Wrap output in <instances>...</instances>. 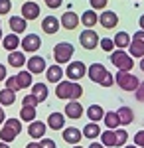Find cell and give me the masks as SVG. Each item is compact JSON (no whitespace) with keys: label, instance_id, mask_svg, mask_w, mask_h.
I'll use <instances>...</instances> for the list:
<instances>
[{"label":"cell","instance_id":"obj_43","mask_svg":"<svg viewBox=\"0 0 144 148\" xmlns=\"http://www.w3.org/2000/svg\"><path fill=\"white\" fill-rule=\"evenodd\" d=\"M40 146H42V148H57V146H56V142H53L51 138H44V140L40 142Z\"/></svg>","mask_w":144,"mask_h":148},{"label":"cell","instance_id":"obj_50","mask_svg":"<svg viewBox=\"0 0 144 148\" xmlns=\"http://www.w3.org/2000/svg\"><path fill=\"white\" fill-rule=\"evenodd\" d=\"M26 148H42V146H40L38 142H30V144H28V146H26Z\"/></svg>","mask_w":144,"mask_h":148},{"label":"cell","instance_id":"obj_21","mask_svg":"<svg viewBox=\"0 0 144 148\" xmlns=\"http://www.w3.org/2000/svg\"><path fill=\"white\" fill-rule=\"evenodd\" d=\"M105 111H103V107L101 105H91L87 109V116H89V121L91 123H99L101 119H105Z\"/></svg>","mask_w":144,"mask_h":148},{"label":"cell","instance_id":"obj_20","mask_svg":"<svg viewBox=\"0 0 144 148\" xmlns=\"http://www.w3.org/2000/svg\"><path fill=\"white\" fill-rule=\"evenodd\" d=\"M45 128H47V125L40 123V121H34V123H30V126H28V134L32 138H42L45 134Z\"/></svg>","mask_w":144,"mask_h":148},{"label":"cell","instance_id":"obj_8","mask_svg":"<svg viewBox=\"0 0 144 148\" xmlns=\"http://www.w3.org/2000/svg\"><path fill=\"white\" fill-rule=\"evenodd\" d=\"M28 71L32 73V75H40V73H44V71H47V67H45V59L44 57H40V56H34V57H30L28 59Z\"/></svg>","mask_w":144,"mask_h":148},{"label":"cell","instance_id":"obj_48","mask_svg":"<svg viewBox=\"0 0 144 148\" xmlns=\"http://www.w3.org/2000/svg\"><path fill=\"white\" fill-rule=\"evenodd\" d=\"M89 148H107V146H105V144H99V142H91Z\"/></svg>","mask_w":144,"mask_h":148},{"label":"cell","instance_id":"obj_18","mask_svg":"<svg viewBox=\"0 0 144 148\" xmlns=\"http://www.w3.org/2000/svg\"><path fill=\"white\" fill-rule=\"evenodd\" d=\"M22 46V42H20V38H18V34H8L4 36V40H2V47L4 49H8V51H16V47Z\"/></svg>","mask_w":144,"mask_h":148},{"label":"cell","instance_id":"obj_1","mask_svg":"<svg viewBox=\"0 0 144 148\" xmlns=\"http://www.w3.org/2000/svg\"><path fill=\"white\" fill-rule=\"evenodd\" d=\"M87 75L91 77V81L99 83V85H103V87H111V85H115V75H111V73L107 71V67L101 65V63L89 65Z\"/></svg>","mask_w":144,"mask_h":148},{"label":"cell","instance_id":"obj_39","mask_svg":"<svg viewBox=\"0 0 144 148\" xmlns=\"http://www.w3.org/2000/svg\"><path fill=\"white\" fill-rule=\"evenodd\" d=\"M101 47H103V49H105V51H111L112 53V49H115V42H112V40H109V38H103V40H101Z\"/></svg>","mask_w":144,"mask_h":148},{"label":"cell","instance_id":"obj_33","mask_svg":"<svg viewBox=\"0 0 144 148\" xmlns=\"http://www.w3.org/2000/svg\"><path fill=\"white\" fill-rule=\"evenodd\" d=\"M130 56H132V57H144V42L134 40V38H132V44H130Z\"/></svg>","mask_w":144,"mask_h":148},{"label":"cell","instance_id":"obj_47","mask_svg":"<svg viewBox=\"0 0 144 148\" xmlns=\"http://www.w3.org/2000/svg\"><path fill=\"white\" fill-rule=\"evenodd\" d=\"M4 79H8V77H6V67L0 63V81H4Z\"/></svg>","mask_w":144,"mask_h":148},{"label":"cell","instance_id":"obj_54","mask_svg":"<svg viewBox=\"0 0 144 148\" xmlns=\"http://www.w3.org/2000/svg\"><path fill=\"white\" fill-rule=\"evenodd\" d=\"M2 40H4V36H2V30H0V42H2Z\"/></svg>","mask_w":144,"mask_h":148},{"label":"cell","instance_id":"obj_31","mask_svg":"<svg viewBox=\"0 0 144 148\" xmlns=\"http://www.w3.org/2000/svg\"><path fill=\"white\" fill-rule=\"evenodd\" d=\"M16 101V93L10 91V89H2L0 91V105H4V107H8V105H14Z\"/></svg>","mask_w":144,"mask_h":148},{"label":"cell","instance_id":"obj_3","mask_svg":"<svg viewBox=\"0 0 144 148\" xmlns=\"http://www.w3.org/2000/svg\"><path fill=\"white\" fill-rule=\"evenodd\" d=\"M115 81H117V85L121 87L122 91H134L140 87V81L138 77L134 75L132 71H117V75H115Z\"/></svg>","mask_w":144,"mask_h":148},{"label":"cell","instance_id":"obj_25","mask_svg":"<svg viewBox=\"0 0 144 148\" xmlns=\"http://www.w3.org/2000/svg\"><path fill=\"white\" fill-rule=\"evenodd\" d=\"M8 24H10V30H14V34H22L26 30V20L22 16H12Z\"/></svg>","mask_w":144,"mask_h":148},{"label":"cell","instance_id":"obj_11","mask_svg":"<svg viewBox=\"0 0 144 148\" xmlns=\"http://www.w3.org/2000/svg\"><path fill=\"white\" fill-rule=\"evenodd\" d=\"M40 46H42V40H40L38 34H28L22 40V49L24 51H36Z\"/></svg>","mask_w":144,"mask_h":148},{"label":"cell","instance_id":"obj_12","mask_svg":"<svg viewBox=\"0 0 144 148\" xmlns=\"http://www.w3.org/2000/svg\"><path fill=\"white\" fill-rule=\"evenodd\" d=\"M79 22H81V18H79L75 12H69L67 10L63 16H61V26L65 28V30H75L79 26Z\"/></svg>","mask_w":144,"mask_h":148},{"label":"cell","instance_id":"obj_32","mask_svg":"<svg viewBox=\"0 0 144 148\" xmlns=\"http://www.w3.org/2000/svg\"><path fill=\"white\" fill-rule=\"evenodd\" d=\"M20 119L24 123H34L36 121V109L34 107H22L20 109Z\"/></svg>","mask_w":144,"mask_h":148},{"label":"cell","instance_id":"obj_49","mask_svg":"<svg viewBox=\"0 0 144 148\" xmlns=\"http://www.w3.org/2000/svg\"><path fill=\"white\" fill-rule=\"evenodd\" d=\"M4 119H6V116H4V109L0 107V125H4Z\"/></svg>","mask_w":144,"mask_h":148},{"label":"cell","instance_id":"obj_40","mask_svg":"<svg viewBox=\"0 0 144 148\" xmlns=\"http://www.w3.org/2000/svg\"><path fill=\"white\" fill-rule=\"evenodd\" d=\"M89 2H91V10H103L109 0H89Z\"/></svg>","mask_w":144,"mask_h":148},{"label":"cell","instance_id":"obj_51","mask_svg":"<svg viewBox=\"0 0 144 148\" xmlns=\"http://www.w3.org/2000/svg\"><path fill=\"white\" fill-rule=\"evenodd\" d=\"M138 24H140V30H144V14L140 16V20H138Z\"/></svg>","mask_w":144,"mask_h":148},{"label":"cell","instance_id":"obj_29","mask_svg":"<svg viewBox=\"0 0 144 148\" xmlns=\"http://www.w3.org/2000/svg\"><path fill=\"white\" fill-rule=\"evenodd\" d=\"M83 134H85V138L93 140V138H97L101 134V126L95 125V123H89V125H85V128H83Z\"/></svg>","mask_w":144,"mask_h":148},{"label":"cell","instance_id":"obj_17","mask_svg":"<svg viewBox=\"0 0 144 148\" xmlns=\"http://www.w3.org/2000/svg\"><path fill=\"white\" fill-rule=\"evenodd\" d=\"M65 125V114L61 113H51L47 116V126L49 128H53V130H61Z\"/></svg>","mask_w":144,"mask_h":148},{"label":"cell","instance_id":"obj_23","mask_svg":"<svg viewBox=\"0 0 144 148\" xmlns=\"http://www.w3.org/2000/svg\"><path fill=\"white\" fill-rule=\"evenodd\" d=\"M81 22H83L85 28H93L95 24L99 22V14H97L95 10H85L83 16H81Z\"/></svg>","mask_w":144,"mask_h":148},{"label":"cell","instance_id":"obj_7","mask_svg":"<svg viewBox=\"0 0 144 148\" xmlns=\"http://www.w3.org/2000/svg\"><path fill=\"white\" fill-rule=\"evenodd\" d=\"M65 75L69 81H79L81 77H85V63L83 61H71L65 69Z\"/></svg>","mask_w":144,"mask_h":148},{"label":"cell","instance_id":"obj_56","mask_svg":"<svg viewBox=\"0 0 144 148\" xmlns=\"http://www.w3.org/2000/svg\"><path fill=\"white\" fill-rule=\"evenodd\" d=\"M73 148H83V146H73Z\"/></svg>","mask_w":144,"mask_h":148},{"label":"cell","instance_id":"obj_38","mask_svg":"<svg viewBox=\"0 0 144 148\" xmlns=\"http://www.w3.org/2000/svg\"><path fill=\"white\" fill-rule=\"evenodd\" d=\"M38 99H36V97H34L32 93H30V95H26V97H24V101H22V107H34V109H36V107H38Z\"/></svg>","mask_w":144,"mask_h":148},{"label":"cell","instance_id":"obj_37","mask_svg":"<svg viewBox=\"0 0 144 148\" xmlns=\"http://www.w3.org/2000/svg\"><path fill=\"white\" fill-rule=\"evenodd\" d=\"M6 89H10V91H20V83H18V77L14 75V77H8L6 79Z\"/></svg>","mask_w":144,"mask_h":148},{"label":"cell","instance_id":"obj_5","mask_svg":"<svg viewBox=\"0 0 144 148\" xmlns=\"http://www.w3.org/2000/svg\"><path fill=\"white\" fill-rule=\"evenodd\" d=\"M73 51H75V47L71 46V44H67V42H61V44H57L53 47V57H56L57 65H61V63H69V59L73 56Z\"/></svg>","mask_w":144,"mask_h":148},{"label":"cell","instance_id":"obj_2","mask_svg":"<svg viewBox=\"0 0 144 148\" xmlns=\"http://www.w3.org/2000/svg\"><path fill=\"white\" fill-rule=\"evenodd\" d=\"M20 132H22V123H20L18 119H6V123L0 128V140L8 144V142H12Z\"/></svg>","mask_w":144,"mask_h":148},{"label":"cell","instance_id":"obj_42","mask_svg":"<svg viewBox=\"0 0 144 148\" xmlns=\"http://www.w3.org/2000/svg\"><path fill=\"white\" fill-rule=\"evenodd\" d=\"M12 8V2L10 0H0V14H8Z\"/></svg>","mask_w":144,"mask_h":148},{"label":"cell","instance_id":"obj_24","mask_svg":"<svg viewBox=\"0 0 144 148\" xmlns=\"http://www.w3.org/2000/svg\"><path fill=\"white\" fill-rule=\"evenodd\" d=\"M32 95L40 103L45 101V99H47V85H45V83H34L32 85Z\"/></svg>","mask_w":144,"mask_h":148},{"label":"cell","instance_id":"obj_36","mask_svg":"<svg viewBox=\"0 0 144 148\" xmlns=\"http://www.w3.org/2000/svg\"><path fill=\"white\" fill-rule=\"evenodd\" d=\"M81 95H83V87L79 85L77 81H73L71 83V101H77Z\"/></svg>","mask_w":144,"mask_h":148},{"label":"cell","instance_id":"obj_27","mask_svg":"<svg viewBox=\"0 0 144 148\" xmlns=\"http://www.w3.org/2000/svg\"><path fill=\"white\" fill-rule=\"evenodd\" d=\"M8 63H10L12 67H22L24 63H28V59L24 57L22 51H12L10 56H8Z\"/></svg>","mask_w":144,"mask_h":148},{"label":"cell","instance_id":"obj_14","mask_svg":"<svg viewBox=\"0 0 144 148\" xmlns=\"http://www.w3.org/2000/svg\"><path fill=\"white\" fill-rule=\"evenodd\" d=\"M65 116H69V119H73V121H75V119H81V114H83V107H81V105H79L77 101H69L65 105Z\"/></svg>","mask_w":144,"mask_h":148},{"label":"cell","instance_id":"obj_55","mask_svg":"<svg viewBox=\"0 0 144 148\" xmlns=\"http://www.w3.org/2000/svg\"><path fill=\"white\" fill-rule=\"evenodd\" d=\"M124 148H138V146H136V144H134V146H124Z\"/></svg>","mask_w":144,"mask_h":148},{"label":"cell","instance_id":"obj_53","mask_svg":"<svg viewBox=\"0 0 144 148\" xmlns=\"http://www.w3.org/2000/svg\"><path fill=\"white\" fill-rule=\"evenodd\" d=\"M140 69L144 71V57H142V61H140Z\"/></svg>","mask_w":144,"mask_h":148},{"label":"cell","instance_id":"obj_9","mask_svg":"<svg viewBox=\"0 0 144 148\" xmlns=\"http://www.w3.org/2000/svg\"><path fill=\"white\" fill-rule=\"evenodd\" d=\"M99 22H101V26H103V28L112 30V28H117V24H119V16H117V12L105 10V12L99 16Z\"/></svg>","mask_w":144,"mask_h":148},{"label":"cell","instance_id":"obj_16","mask_svg":"<svg viewBox=\"0 0 144 148\" xmlns=\"http://www.w3.org/2000/svg\"><path fill=\"white\" fill-rule=\"evenodd\" d=\"M71 83H73V81H61V83H57V87H56L57 99H67V101H71Z\"/></svg>","mask_w":144,"mask_h":148},{"label":"cell","instance_id":"obj_35","mask_svg":"<svg viewBox=\"0 0 144 148\" xmlns=\"http://www.w3.org/2000/svg\"><path fill=\"white\" fill-rule=\"evenodd\" d=\"M115 134H117V146H124L126 140H128V132H126L124 128H117Z\"/></svg>","mask_w":144,"mask_h":148},{"label":"cell","instance_id":"obj_52","mask_svg":"<svg viewBox=\"0 0 144 148\" xmlns=\"http://www.w3.org/2000/svg\"><path fill=\"white\" fill-rule=\"evenodd\" d=\"M0 148H10V146H8L6 142H0Z\"/></svg>","mask_w":144,"mask_h":148},{"label":"cell","instance_id":"obj_6","mask_svg":"<svg viewBox=\"0 0 144 148\" xmlns=\"http://www.w3.org/2000/svg\"><path fill=\"white\" fill-rule=\"evenodd\" d=\"M79 42L85 49H95L99 46V36H97L95 30H83L81 36H79Z\"/></svg>","mask_w":144,"mask_h":148},{"label":"cell","instance_id":"obj_15","mask_svg":"<svg viewBox=\"0 0 144 148\" xmlns=\"http://www.w3.org/2000/svg\"><path fill=\"white\" fill-rule=\"evenodd\" d=\"M59 20H57L56 16H45L44 22H42V30H44L45 34H56L57 30H59Z\"/></svg>","mask_w":144,"mask_h":148},{"label":"cell","instance_id":"obj_10","mask_svg":"<svg viewBox=\"0 0 144 148\" xmlns=\"http://www.w3.org/2000/svg\"><path fill=\"white\" fill-rule=\"evenodd\" d=\"M40 16V6L32 2V0H28V2H24L22 6V18L24 20H36Z\"/></svg>","mask_w":144,"mask_h":148},{"label":"cell","instance_id":"obj_30","mask_svg":"<svg viewBox=\"0 0 144 148\" xmlns=\"http://www.w3.org/2000/svg\"><path fill=\"white\" fill-rule=\"evenodd\" d=\"M101 144L117 148V134H115V130H105V132H101Z\"/></svg>","mask_w":144,"mask_h":148},{"label":"cell","instance_id":"obj_22","mask_svg":"<svg viewBox=\"0 0 144 148\" xmlns=\"http://www.w3.org/2000/svg\"><path fill=\"white\" fill-rule=\"evenodd\" d=\"M103 123H105V126H107L109 130H117V126L121 125L119 113H117V111H111V113H107V114H105V119H103Z\"/></svg>","mask_w":144,"mask_h":148},{"label":"cell","instance_id":"obj_13","mask_svg":"<svg viewBox=\"0 0 144 148\" xmlns=\"http://www.w3.org/2000/svg\"><path fill=\"white\" fill-rule=\"evenodd\" d=\"M81 136H83V130H79L75 126H69V128L63 130V140H65L67 144H77L79 140H81Z\"/></svg>","mask_w":144,"mask_h":148},{"label":"cell","instance_id":"obj_34","mask_svg":"<svg viewBox=\"0 0 144 148\" xmlns=\"http://www.w3.org/2000/svg\"><path fill=\"white\" fill-rule=\"evenodd\" d=\"M16 77H18V83H20V89L32 87V73L30 71H20Z\"/></svg>","mask_w":144,"mask_h":148},{"label":"cell","instance_id":"obj_19","mask_svg":"<svg viewBox=\"0 0 144 148\" xmlns=\"http://www.w3.org/2000/svg\"><path fill=\"white\" fill-rule=\"evenodd\" d=\"M45 77H47L49 83H61V77H63V69H61V65H57V63H56V65L47 67Z\"/></svg>","mask_w":144,"mask_h":148},{"label":"cell","instance_id":"obj_46","mask_svg":"<svg viewBox=\"0 0 144 148\" xmlns=\"http://www.w3.org/2000/svg\"><path fill=\"white\" fill-rule=\"evenodd\" d=\"M132 38H134V40H140V42H144V30H138V32H136Z\"/></svg>","mask_w":144,"mask_h":148},{"label":"cell","instance_id":"obj_45","mask_svg":"<svg viewBox=\"0 0 144 148\" xmlns=\"http://www.w3.org/2000/svg\"><path fill=\"white\" fill-rule=\"evenodd\" d=\"M136 99H138L140 103H144V81L140 83V87L136 89Z\"/></svg>","mask_w":144,"mask_h":148},{"label":"cell","instance_id":"obj_44","mask_svg":"<svg viewBox=\"0 0 144 148\" xmlns=\"http://www.w3.org/2000/svg\"><path fill=\"white\" fill-rule=\"evenodd\" d=\"M45 4H47L51 10H56V8H59V6L63 4V0H45Z\"/></svg>","mask_w":144,"mask_h":148},{"label":"cell","instance_id":"obj_41","mask_svg":"<svg viewBox=\"0 0 144 148\" xmlns=\"http://www.w3.org/2000/svg\"><path fill=\"white\" fill-rule=\"evenodd\" d=\"M134 144L138 148H144V130H138V132L134 134Z\"/></svg>","mask_w":144,"mask_h":148},{"label":"cell","instance_id":"obj_4","mask_svg":"<svg viewBox=\"0 0 144 148\" xmlns=\"http://www.w3.org/2000/svg\"><path fill=\"white\" fill-rule=\"evenodd\" d=\"M111 63L119 69V71H132V65H134L132 56H128V53L122 51V49H117V51L111 53Z\"/></svg>","mask_w":144,"mask_h":148},{"label":"cell","instance_id":"obj_28","mask_svg":"<svg viewBox=\"0 0 144 148\" xmlns=\"http://www.w3.org/2000/svg\"><path fill=\"white\" fill-rule=\"evenodd\" d=\"M117 113H119V119H121V125H130L134 121V113H132V109H128V107H121Z\"/></svg>","mask_w":144,"mask_h":148},{"label":"cell","instance_id":"obj_26","mask_svg":"<svg viewBox=\"0 0 144 148\" xmlns=\"http://www.w3.org/2000/svg\"><path fill=\"white\" fill-rule=\"evenodd\" d=\"M112 42H115L117 49H122V47H130V36L126 34V32H119V34L112 38Z\"/></svg>","mask_w":144,"mask_h":148}]
</instances>
